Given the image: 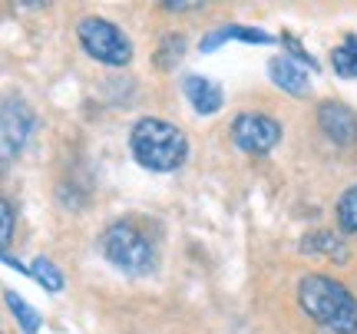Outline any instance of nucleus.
<instances>
[{"mask_svg":"<svg viewBox=\"0 0 357 334\" xmlns=\"http://www.w3.org/2000/svg\"><path fill=\"white\" fill-rule=\"evenodd\" d=\"M7 305H10L13 318L20 321V328H24V334H37L40 331V314L30 305H26L20 295H13V291H7Z\"/></svg>","mask_w":357,"mask_h":334,"instance_id":"obj_12","label":"nucleus"},{"mask_svg":"<svg viewBox=\"0 0 357 334\" xmlns=\"http://www.w3.org/2000/svg\"><path fill=\"white\" fill-rule=\"evenodd\" d=\"M0 212H3V248H10V235H13V208H10V202H7V199L0 202Z\"/></svg>","mask_w":357,"mask_h":334,"instance_id":"obj_16","label":"nucleus"},{"mask_svg":"<svg viewBox=\"0 0 357 334\" xmlns=\"http://www.w3.org/2000/svg\"><path fill=\"white\" fill-rule=\"evenodd\" d=\"M77 37H79V43H83V50H86L96 63L126 66L129 60H132V43H129V37L116 24L102 20V17L79 20Z\"/></svg>","mask_w":357,"mask_h":334,"instance_id":"obj_4","label":"nucleus"},{"mask_svg":"<svg viewBox=\"0 0 357 334\" xmlns=\"http://www.w3.org/2000/svg\"><path fill=\"white\" fill-rule=\"evenodd\" d=\"M318 123L324 129V136L334 139L337 146H354L357 142V116L344 103H321Z\"/></svg>","mask_w":357,"mask_h":334,"instance_id":"obj_7","label":"nucleus"},{"mask_svg":"<svg viewBox=\"0 0 357 334\" xmlns=\"http://www.w3.org/2000/svg\"><path fill=\"white\" fill-rule=\"evenodd\" d=\"M30 278H37L47 291H60V288H63V275H60V268L53 265L50 258H37V261L30 265Z\"/></svg>","mask_w":357,"mask_h":334,"instance_id":"obj_13","label":"nucleus"},{"mask_svg":"<svg viewBox=\"0 0 357 334\" xmlns=\"http://www.w3.org/2000/svg\"><path fill=\"white\" fill-rule=\"evenodd\" d=\"M331 63H334V73L344 79H357V40L347 37L337 50L331 53Z\"/></svg>","mask_w":357,"mask_h":334,"instance_id":"obj_11","label":"nucleus"},{"mask_svg":"<svg viewBox=\"0 0 357 334\" xmlns=\"http://www.w3.org/2000/svg\"><path fill=\"white\" fill-rule=\"evenodd\" d=\"M162 7H166V10H199L202 3H195V0H166Z\"/></svg>","mask_w":357,"mask_h":334,"instance_id":"obj_17","label":"nucleus"},{"mask_svg":"<svg viewBox=\"0 0 357 334\" xmlns=\"http://www.w3.org/2000/svg\"><path fill=\"white\" fill-rule=\"evenodd\" d=\"M129 149L136 155V162L149 172H176L189 155V139L182 129L166 123V119L146 116L132 126Z\"/></svg>","mask_w":357,"mask_h":334,"instance_id":"obj_1","label":"nucleus"},{"mask_svg":"<svg viewBox=\"0 0 357 334\" xmlns=\"http://www.w3.org/2000/svg\"><path fill=\"white\" fill-rule=\"evenodd\" d=\"M231 139L242 153L265 155L281 142V126L265 113H242L231 123Z\"/></svg>","mask_w":357,"mask_h":334,"instance_id":"obj_5","label":"nucleus"},{"mask_svg":"<svg viewBox=\"0 0 357 334\" xmlns=\"http://www.w3.org/2000/svg\"><path fill=\"white\" fill-rule=\"evenodd\" d=\"M268 73H271V79L278 83L281 90L291 93V96H305L307 93V70L301 63L288 60V56H275L268 63Z\"/></svg>","mask_w":357,"mask_h":334,"instance_id":"obj_9","label":"nucleus"},{"mask_svg":"<svg viewBox=\"0 0 357 334\" xmlns=\"http://www.w3.org/2000/svg\"><path fill=\"white\" fill-rule=\"evenodd\" d=\"M100 248H102V255H106V261L113 268H119L123 275L142 278V275H149L155 268L153 242L136 225H129V222H116V225H109V229L102 231Z\"/></svg>","mask_w":357,"mask_h":334,"instance_id":"obj_3","label":"nucleus"},{"mask_svg":"<svg viewBox=\"0 0 357 334\" xmlns=\"http://www.w3.org/2000/svg\"><path fill=\"white\" fill-rule=\"evenodd\" d=\"M182 90H185V100H189L192 109H195L199 116H212V113H218V109H222V90H218L212 79L185 77Z\"/></svg>","mask_w":357,"mask_h":334,"instance_id":"obj_8","label":"nucleus"},{"mask_svg":"<svg viewBox=\"0 0 357 334\" xmlns=\"http://www.w3.org/2000/svg\"><path fill=\"white\" fill-rule=\"evenodd\" d=\"M298 301L307 318L331 328L334 334L357 331V301L341 282L328 275H305L298 284Z\"/></svg>","mask_w":357,"mask_h":334,"instance_id":"obj_2","label":"nucleus"},{"mask_svg":"<svg viewBox=\"0 0 357 334\" xmlns=\"http://www.w3.org/2000/svg\"><path fill=\"white\" fill-rule=\"evenodd\" d=\"M337 225L347 235H357V185H351L337 202Z\"/></svg>","mask_w":357,"mask_h":334,"instance_id":"obj_14","label":"nucleus"},{"mask_svg":"<svg viewBox=\"0 0 357 334\" xmlns=\"http://www.w3.org/2000/svg\"><path fill=\"white\" fill-rule=\"evenodd\" d=\"M344 334H357V331H344Z\"/></svg>","mask_w":357,"mask_h":334,"instance_id":"obj_18","label":"nucleus"},{"mask_svg":"<svg viewBox=\"0 0 357 334\" xmlns=\"http://www.w3.org/2000/svg\"><path fill=\"white\" fill-rule=\"evenodd\" d=\"M229 37H238L245 43H275V37H268L265 30H248V26H225V30H215V33H208L202 40V50H215L218 43H225Z\"/></svg>","mask_w":357,"mask_h":334,"instance_id":"obj_10","label":"nucleus"},{"mask_svg":"<svg viewBox=\"0 0 357 334\" xmlns=\"http://www.w3.org/2000/svg\"><path fill=\"white\" fill-rule=\"evenodd\" d=\"M314 248H321V255L337 258V261H344V258H347V248L334 238L331 231H318V235L305 238V252H314Z\"/></svg>","mask_w":357,"mask_h":334,"instance_id":"obj_15","label":"nucleus"},{"mask_svg":"<svg viewBox=\"0 0 357 334\" xmlns=\"http://www.w3.org/2000/svg\"><path fill=\"white\" fill-rule=\"evenodd\" d=\"M30 129H33V109L20 96H7L3 100V153L7 159L24 149Z\"/></svg>","mask_w":357,"mask_h":334,"instance_id":"obj_6","label":"nucleus"}]
</instances>
